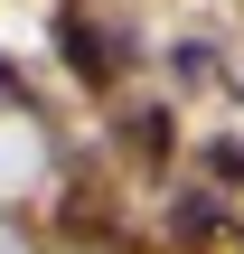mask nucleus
<instances>
[{"label": "nucleus", "instance_id": "nucleus-1", "mask_svg": "<svg viewBox=\"0 0 244 254\" xmlns=\"http://www.w3.org/2000/svg\"><path fill=\"white\" fill-rule=\"evenodd\" d=\"M66 66H75L85 85H113V66H122V57H113V38H103L94 19H66Z\"/></svg>", "mask_w": 244, "mask_h": 254}, {"label": "nucleus", "instance_id": "nucleus-2", "mask_svg": "<svg viewBox=\"0 0 244 254\" xmlns=\"http://www.w3.org/2000/svg\"><path fill=\"white\" fill-rule=\"evenodd\" d=\"M169 236H179V245H207V236H226L216 198H179V207H169Z\"/></svg>", "mask_w": 244, "mask_h": 254}, {"label": "nucleus", "instance_id": "nucleus-3", "mask_svg": "<svg viewBox=\"0 0 244 254\" xmlns=\"http://www.w3.org/2000/svg\"><path fill=\"white\" fill-rule=\"evenodd\" d=\"M132 160H141V170L169 160V113H132Z\"/></svg>", "mask_w": 244, "mask_h": 254}, {"label": "nucleus", "instance_id": "nucleus-4", "mask_svg": "<svg viewBox=\"0 0 244 254\" xmlns=\"http://www.w3.org/2000/svg\"><path fill=\"white\" fill-rule=\"evenodd\" d=\"M207 170H216V179L235 189V179H244V141H207Z\"/></svg>", "mask_w": 244, "mask_h": 254}]
</instances>
